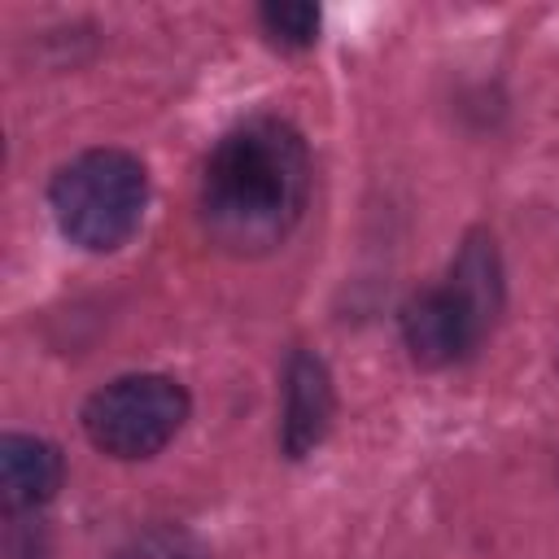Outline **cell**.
Wrapping results in <instances>:
<instances>
[{"instance_id":"8992f818","label":"cell","mask_w":559,"mask_h":559,"mask_svg":"<svg viewBox=\"0 0 559 559\" xmlns=\"http://www.w3.org/2000/svg\"><path fill=\"white\" fill-rule=\"evenodd\" d=\"M61 485V454L26 432H9L0 441V493L9 511H35Z\"/></svg>"},{"instance_id":"6da1fadb","label":"cell","mask_w":559,"mask_h":559,"mask_svg":"<svg viewBox=\"0 0 559 559\" xmlns=\"http://www.w3.org/2000/svg\"><path fill=\"white\" fill-rule=\"evenodd\" d=\"M310 153L284 118H249L227 131L201 175V223L227 253H266L301 218Z\"/></svg>"},{"instance_id":"3957f363","label":"cell","mask_w":559,"mask_h":559,"mask_svg":"<svg viewBox=\"0 0 559 559\" xmlns=\"http://www.w3.org/2000/svg\"><path fill=\"white\" fill-rule=\"evenodd\" d=\"M48 201H52V214L66 240L92 253H109L140 227L148 179L131 153L87 148L57 170Z\"/></svg>"},{"instance_id":"ba28073f","label":"cell","mask_w":559,"mask_h":559,"mask_svg":"<svg viewBox=\"0 0 559 559\" xmlns=\"http://www.w3.org/2000/svg\"><path fill=\"white\" fill-rule=\"evenodd\" d=\"M114 559H205L201 542L175 524H153L144 533H135Z\"/></svg>"},{"instance_id":"52a82bcc","label":"cell","mask_w":559,"mask_h":559,"mask_svg":"<svg viewBox=\"0 0 559 559\" xmlns=\"http://www.w3.org/2000/svg\"><path fill=\"white\" fill-rule=\"evenodd\" d=\"M262 31L284 44V48H306L319 35V9L306 0H280V4H262Z\"/></svg>"},{"instance_id":"277c9868","label":"cell","mask_w":559,"mask_h":559,"mask_svg":"<svg viewBox=\"0 0 559 559\" xmlns=\"http://www.w3.org/2000/svg\"><path fill=\"white\" fill-rule=\"evenodd\" d=\"M188 419V393L170 376H122L83 406L87 441L114 459L157 454Z\"/></svg>"},{"instance_id":"5b68a950","label":"cell","mask_w":559,"mask_h":559,"mask_svg":"<svg viewBox=\"0 0 559 559\" xmlns=\"http://www.w3.org/2000/svg\"><path fill=\"white\" fill-rule=\"evenodd\" d=\"M328 419H332V380H328V367L297 349L288 358V371H284V450L293 459L310 454L323 432H328Z\"/></svg>"},{"instance_id":"7a4b0ae2","label":"cell","mask_w":559,"mask_h":559,"mask_svg":"<svg viewBox=\"0 0 559 559\" xmlns=\"http://www.w3.org/2000/svg\"><path fill=\"white\" fill-rule=\"evenodd\" d=\"M498 310V253L493 240L472 236L450 271V284L424 288L402 306V341L419 367L459 362Z\"/></svg>"}]
</instances>
